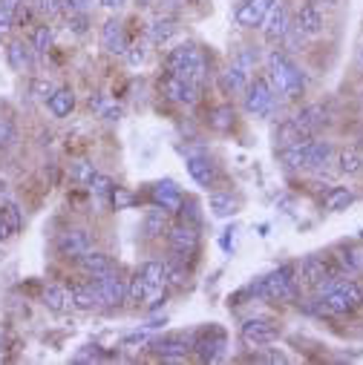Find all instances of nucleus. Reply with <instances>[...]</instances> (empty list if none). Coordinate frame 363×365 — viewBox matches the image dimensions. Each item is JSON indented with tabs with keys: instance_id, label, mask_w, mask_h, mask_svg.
Wrapping results in <instances>:
<instances>
[{
	"instance_id": "nucleus-39",
	"label": "nucleus",
	"mask_w": 363,
	"mask_h": 365,
	"mask_svg": "<svg viewBox=\"0 0 363 365\" xmlns=\"http://www.w3.org/2000/svg\"><path fill=\"white\" fill-rule=\"evenodd\" d=\"M211 127H214V130H219V133L231 130V127H234V110H231L228 104L217 107V110L211 113Z\"/></svg>"
},
{
	"instance_id": "nucleus-44",
	"label": "nucleus",
	"mask_w": 363,
	"mask_h": 365,
	"mask_svg": "<svg viewBox=\"0 0 363 365\" xmlns=\"http://www.w3.org/2000/svg\"><path fill=\"white\" fill-rule=\"evenodd\" d=\"M110 202L116 205V210H121V207H130V205H133V193H130V190H124V187H113V193H110Z\"/></svg>"
},
{
	"instance_id": "nucleus-29",
	"label": "nucleus",
	"mask_w": 363,
	"mask_h": 365,
	"mask_svg": "<svg viewBox=\"0 0 363 365\" xmlns=\"http://www.w3.org/2000/svg\"><path fill=\"white\" fill-rule=\"evenodd\" d=\"M44 305H46L49 311H55V314L69 311V308H72L69 291H66V288H61V285H49V288L44 291Z\"/></svg>"
},
{
	"instance_id": "nucleus-36",
	"label": "nucleus",
	"mask_w": 363,
	"mask_h": 365,
	"mask_svg": "<svg viewBox=\"0 0 363 365\" xmlns=\"http://www.w3.org/2000/svg\"><path fill=\"white\" fill-rule=\"evenodd\" d=\"M334 262V267H337V273L340 270H346V273H354L357 267H360V259H357V253L352 250V247H340V250H334V256H332Z\"/></svg>"
},
{
	"instance_id": "nucleus-33",
	"label": "nucleus",
	"mask_w": 363,
	"mask_h": 365,
	"mask_svg": "<svg viewBox=\"0 0 363 365\" xmlns=\"http://www.w3.org/2000/svg\"><path fill=\"white\" fill-rule=\"evenodd\" d=\"M337 170H340L343 175H357V173H363V155H360L357 150L346 147V150L337 155Z\"/></svg>"
},
{
	"instance_id": "nucleus-4",
	"label": "nucleus",
	"mask_w": 363,
	"mask_h": 365,
	"mask_svg": "<svg viewBox=\"0 0 363 365\" xmlns=\"http://www.w3.org/2000/svg\"><path fill=\"white\" fill-rule=\"evenodd\" d=\"M332 144L329 141H317V138H297L292 144H283L280 150V158L289 170H314V167H323L329 164L332 158Z\"/></svg>"
},
{
	"instance_id": "nucleus-2",
	"label": "nucleus",
	"mask_w": 363,
	"mask_h": 365,
	"mask_svg": "<svg viewBox=\"0 0 363 365\" xmlns=\"http://www.w3.org/2000/svg\"><path fill=\"white\" fill-rule=\"evenodd\" d=\"M317 294L320 297L314 299V311L326 314V317H343V314H352V311H357L363 305V288L354 279L332 282Z\"/></svg>"
},
{
	"instance_id": "nucleus-27",
	"label": "nucleus",
	"mask_w": 363,
	"mask_h": 365,
	"mask_svg": "<svg viewBox=\"0 0 363 365\" xmlns=\"http://www.w3.org/2000/svg\"><path fill=\"white\" fill-rule=\"evenodd\" d=\"M46 104H49V113L55 118H66L75 110V93L69 86H61V89H55V93L46 98Z\"/></svg>"
},
{
	"instance_id": "nucleus-15",
	"label": "nucleus",
	"mask_w": 363,
	"mask_h": 365,
	"mask_svg": "<svg viewBox=\"0 0 363 365\" xmlns=\"http://www.w3.org/2000/svg\"><path fill=\"white\" fill-rule=\"evenodd\" d=\"M86 250H93V233L84 230V227H72V230H64L58 236V253L66 256V259H78L84 256Z\"/></svg>"
},
{
	"instance_id": "nucleus-34",
	"label": "nucleus",
	"mask_w": 363,
	"mask_h": 365,
	"mask_svg": "<svg viewBox=\"0 0 363 365\" xmlns=\"http://www.w3.org/2000/svg\"><path fill=\"white\" fill-rule=\"evenodd\" d=\"M352 202H354V193H352L349 187H332V190L326 193V199H323L326 210H343V207H349Z\"/></svg>"
},
{
	"instance_id": "nucleus-7",
	"label": "nucleus",
	"mask_w": 363,
	"mask_h": 365,
	"mask_svg": "<svg viewBox=\"0 0 363 365\" xmlns=\"http://www.w3.org/2000/svg\"><path fill=\"white\" fill-rule=\"evenodd\" d=\"M326 121H329L326 107H323V104H309V107H303L300 113H294V115L283 124V130H280V141H283V144H292V141H297V138L314 135L317 130L326 127Z\"/></svg>"
},
{
	"instance_id": "nucleus-37",
	"label": "nucleus",
	"mask_w": 363,
	"mask_h": 365,
	"mask_svg": "<svg viewBox=\"0 0 363 365\" xmlns=\"http://www.w3.org/2000/svg\"><path fill=\"white\" fill-rule=\"evenodd\" d=\"M32 49H35V55H46L52 49V26H46V24L35 26V32H32Z\"/></svg>"
},
{
	"instance_id": "nucleus-21",
	"label": "nucleus",
	"mask_w": 363,
	"mask_h": 365,
	"mask_svg": "<svg viewBox=\"0 0 363 365\" xmlns=\"http://www.w3.org/2000/svg\"><path fill=\"white\" fill-rule=\"evenodd\" d=\"M78 264H81V270L86 273V277H104V273L116 270L113 259L107 253H101V250H86L84 256H78Z\"/></svg>"
},
{
	"instance_id": "nucleus-26",
	"label": "nucleus",
	"mask_w": 363,
	"mask_h": 365,
	"mask_svg": "<svg viewBox=\"0 0 363 365\" xmlns=\"http://www.w3.org/2000/svg\"><path fill=\"white\" fill-rule=\"evenodd\" d=\"M179 32V21L176 18H156L150 26H147V38L153 46H164L170 38H176Z\"/></svg>"
},
{
	"instance_id": "nucleus-46",
	"label": "nucleus",
	"mask_w": 363,
	"mask_h": 365,
	"mask_svg": "<svg viewBox=\"0 0 363 365\" xmlns=\"http://www.w3.org/2000/svg\"><path fill=\"white\" fill-rule=\"evenodd\" d=\"M35 93H38V98H49V96L55 93V89H52L46 81H38V83H35Z\"/></svg>"
},
{
	"instance_id": "nucleus-49",
	"label": "nucleus",
	"mask_w": 363,
	"mask_h": 365,
	"mask_svg": "<svg viewBox=\"0 0 363 365\" xmlns=\"http://www.w3.org/2000/svg\"><path fill=\"white\" fill-rule=\"evenodd\" d=\"M357 69L363 72V49H360V55H357Z\"/></svg>"
},
{
	"instance_id": "nucleus-42",
	"label": "nucleus",
	"mask_w": 363,
	"mask_h": 365,
	"mask_svg": "<svg viewBox=\"0 0 363 365\" xmlns=\"http://www.w3.org/2000/svg\"><path fill=\"white\" fill-rule=\"evenodd\" d=\"M96 173H99V170H96L93 164H89V161H75V164H72V178H75V181H81V185H89Z\"/></svg>"
},
{
	"instance_id": "nucleus-30",
	"label": "nucleus",
	"mask_w": 363,
	"mask_h": 365,
	"mask_svg": "<svg viewBox=\"0 0 363 365\" xmlns=\"http://www.w3.org/2000/svg\"><path fill=\"white\" fill-rule=\"evenodd\" d=\"M144 233H147V239H159L161 233H167V210L164 207H153L144 216Z\"/></svg>"
},
{
	"instance_id": "nucleus-40",
	"label": "nucleus",
	"mask_w": 363,
	"mask_h": 365,
	"mask_svg": "<svg viewBox=\"0 0 363 365\" xmlns=\"http://www.w3.org/2000/svg\"><path fill=\"white\" fill-rule=\"evenodd\" d=\"M113 187H116V185H113V178H110V175H104V173H96V175H93V181H89V190H93L96 196H101V199H104V196H110V193H113Z\"/></svg>"
},
{
	"instance_id": "nucleus-45",
	"label": "nucleus",
	"mask_w": 363,
	"mask_h": 365,
	"mask_svg": "<svg viewBox=\"0 0 363 365\" xmlns=\"http://www.w3.org/2000/svg\"><path fill=\"white\" fill-rule=\"evenodd\" d=\"M99 4H101L104 9H110V12H121V9L130 4V0H99Z\"/></svg>"
},
{
	"instance_id": "nucleus-16",
	"label": "nucleus",
	"mask_w": 363,
	"mask_h": 365,
	"mask_svg": "<svg viewBox=\"0 0 363 365\" xmlns=\"http://www.w3.org/2000/svg\"><path fill=\"white\" fill-rule=\"evenodd\" d=\"M167 242H170V250H173L179 259H185V256H194V253H197L199 233H197L194 225L182 222V225H176V227L167 230Z\"/></svg>"
},
{
	"instance_id": "nucleus-11",
	"label": "nucleus",
	"mask_w": 363,
	"mask_h": 365,
	"mask_svg": "<svg viewBox=\"0 0 363 365\" xmlns=\"http://www.w3.org/2000/svg\"><path fill=\"white\" fill-rule=\"evenodd\" d=\"M239 336H242V342L248 348H265V345H271L280 336V325L265 319V317H251V319L242 322Z\"/></svg>"
},
{
	"instance_id": "nucleus-13",
	"label": "nucleus",
	"mask_w": 363,
	"mask_h": 365,
	"mask_svg": "<svg viewBox=\"0 0 363 365\" xmlns=\"http://www.w3.org/2000/svg\"><path fill=\"white\" fill-rule=\"evenodd\" d=\"M274 4H277V0H242V4L237 6V12H234L237 26H242V29L262 26L265 15L271 12V6H274Z\"/></svg>"
},
{
	"instance_id": "nucleus-5",
	"label": "nucleus",
	"mask_w": 363,
	"mask_h": 365,
	"mask_svg": "<svg viewBox=\"0 0 363 365\" xmlns=\"http://www.w3.org/2000/svg\"><path fill=\"white\" fill-rule=\"evenodd\" d=\"M248 291H251L254 297H259V299L297 302V297H300V282H297V277H294V267H292V264H283V267H277L274 273H268V277L257 279Z\"/></svg>"
},
{
	"instance_id": "nucleus-38",
	"label": "nucleus",
	"mask_w": 363,
	"mask_h": 365,
	"mask_svg": "<svg viewBox=\"0 0 363 365\" xmlns=\"http://www.w3.org/2000/svg\"><path fill=\"white\" fill-rule=\"evenodd\" d=\"M164 273H167V282L170 285H185L188 282L185 259H179V256H176V262H164Z\"/></svg>"
},
{
	"instance_id": "nucleus-47",
	"label": "nucleus",
	"mask_w": 363,
	"mask_h": 365,
	"mask_svg": "<svg viewBox=\"0 0 363 365\" xmlns=\"http://www.w3.org/2000/svg\"><path fill=\"white\" fill-rule=\"evenodd\" d=\"M265 359H268V362H286V356H283L280 351H271V354H265Z\"/></svg>"
},
{
	"instance_id": "nucleus-35",
	"label": "nucleus",
	"mask_w": 363,
	"mask_h": 365,
	"mask_svg": "<svg viewBox=\"0 0 363 365\" xmlns=\"http://www.w3.org/2000/svg\"><path fill=\"white\" fill-rule=\"evenodd\" d=\"M150 297H156L153 294V288L139 277V273H136V277L130 279V285H127V302H133V305H139V302H147Z\"/></svg>"
},
{
	"instance_id": "nucleus-48",
	"label": "nucleus",
	"mask_w": 363,
	"mask_h": 365,
	"mask_svg": "<svg viewBox=\"0 0 363 365\" xmlns=\"http://www.w3.org/2000/svg\"><path fill=\"white\" fill-rule=\"evenodd\" d=\"M314 4H323V6H337V0H314Z\"/></svg>"
},
{
	"instance_id": "nucleus-20",
	"label": "nucleus",
	"mask_w": 363,
	"mask_h": 365,
	"mask_svg": "<svg viewBox=\"0 0 363 365\" xmlns=\"http://www.w3.org/2000/svg\"><path fill=\"white\" fill-rule=\"evenodd\" d=\"M188 173L199 187H214L217 185V164L208 155H188Z\"/></svg>"
},
{
	"instance_id": "nucleus-22",
	"label": "nucleus",
	"mask_w": 363,
	"mask_h": 365,
	"mask_svg": "<svg viewBox=\"0 0 363 365\" xmlns=\"http://www.w3.org/2000/svg\"><path fill=\"white\" fill-rule=\"evenodd\" d=\"M150 348H153V354H159L161 359H170V362L185 359V354L191 351L188 339H182V336H159Z\"/></svg>"
},
{
	"instance_id": "nucleus-14",
	"label": "nucleus",
	"mask_w": 363,
	"mask_h": 365,
	"mask_svg": "<svg viewBox=\"0 0 363 365\" xmlns=\"http://www.w3.org/2000/svg\"><path fill=\"white\" fill-rule=\"evenodd\" d=\"M225 348H228V336H225V331H219V328H208V331L194 342V351H197V356H199L202 362H217V359H222V356H225Z\"/></svg>"
},
{
	"instance_id": "nucleus-1",
	"label": "nucleus",
	"mask_w": 363,
	"mask_h": 365,
	"mask_svg": "<svg viewBox=\"0 0 363 365\" xmlns=\"http://www.w3.org/2000/svg\"><path fill=\"white\" fill-rule=\"evenodd\" d=\"M265 66H268V83H271V89H274L277 96H283V98H289V101H294V98H300L303 96V89H306V75H303V69L283 52V49H274L268 55V61H265Z\"/></svg>"
},
{
	"instance_id": "nucleus-17",
	"label": "nucleus",
	"mask_w": 363,
	"mask_h": 365,
	"mask_svg": "<svg viewBox=\"0 0 363 365\" xmlns=\"http://www.w3.org/2000/svg\"><path fill=\"white\" fill-rule=\"evenodd\" d=\"M289 29H292L289 9L277 0V4L271 6V12L265 15V21H262V35H265V41H271V43H280V41L289 35Z\"/></svg>"
},
{
	"instance_id": "nucleus-19",
	"label": "nucleus",
	"mask_w": 363,
	"mask_h": 365,
	"mask_svg": "<svg viewBox=\"0 0 363 365\" xmlns=\"http://www.w3.org/2000/svg\"><path fill=\"white\" fill-rule=\"evenodd\" d=\"M101 46H104L107 52H113V55H124V52H127L130 41H127V32H124V24H121V21L110 18V21L101 26Z\"/></svg>"
},
{
	"instance_id": "nucleus-50",
	"label": "nucleus",
	"mask_w": 363,
	"mask_h": 365,
	"mask_svg": "<svg viewBox=\"0 0 363 365\" xmlns=\"http://www.w3.org/2000/svg\"><path fill=\"white\" fill-rule=\"evenodd\" d=\"M161 4H167V6H179L182 0H161Z\"/></svg>"
},
{
	"instance_id": "nucleus-18",
	"label": "nucleus",
	"mask_w": 363,
	"mask_h": 365,
	"mask_svg": "<svg viewBox=\"0 0 363 365\" xmlns=\"http://www.w3.org/2000/svg\"><path fill=\"white\" fill-rule=\"evenodd\" d=\"M294 26L300 29L303 38H314V35L323 32V12H320V6L314 4V0H306V4H300L297 18H294Z\"/></svg>"
},
{
	"instance_id": "nucleus-23",
	"label": "nucleus",
	"mask_w": 363,
	"mask_h": 365,
	"mask_svg": "<svg viewBox=\"0 0 363 365\" xmlns=\"http://www.w3.org/2000/svg\"><path fill=\"white\" fill-rule=\"evenodd\" d=\"M150 196H153V205L164 207L167 213L179 210V205H182V193H179V187L173 185V181H156V185L150 187Z\"/></svg>"
},
{
	"instance_id": "nucleus-3",
	"label": "nucleus",
	"mask_w": 363,
	"mask_h": 365,
	"mask_svg": "<svg viewBox=\"0 0 363 365\" xmlns=\"http://www.w3.org/2000/svg\"><path fill=\"white\" fill-rule=\"evenodd\" d=\"M164 72H173L197 86L208 81V58L197 43H179L164 55Z\"/></svg>"
},
{
	"instance_id": "nucleus-9",
	"label": "nucleus",
	"mask_w": 363,
	"mask_h": 365,
	"mask_svg": "<svg viewBox=\"0 0 363 365\" xmlns=\"http://www.w3.org/2000/svg\"><path fill=\"white\" fill-rule=\"evenodd\" d=\"M340 277L337 267L332 264L329 256H306L300 262V285H306L309 291H323L326 285H332Z\"/></svg>"
},
{
	"instance_id": "nucleus-43",
	"label": "nucleus",
	"mask_w": 363,
	"mask_h": 365,
	"mask_svg": "<svg viewBox=\"0 0 363 365\" xmlns=\"http://www.w3.org/2000/svg\"><path fill=\"white\" fill-rule=\"evenodd\" d=\"M124 58H127L130 66H141L147 61V43H130L127 52H124Z\"/></svg>"
},
{
	"instance_id": "nucleus-24",
	"label": "nucleus",
	"mask_w": 363,
	"mask_h": 365,
	"mask_svg": "<svg viewBox=\"0 0 363 365\" xmlns=\"http://www.w3.org/2000/svg\"><path fill=\"white\" fill-rule=\"evenodd\" d=\"M6 58H9V66L15 72H26V69L35 66V49L24 41H12L9 49H6Z\"/></svg>"
},
{
	"instance_id": "nucleus-31",
	"label": "nucleus",
	"mask_w": 363,
	"mask_h": 365,
	"mask_svg": "<svg viewBox=\"0 0 363 365\" xmlns=\"http://www.w3.org/2000/svg\"><path fill=\"white\" fill-rule=\"evenodd\" d=\"M208 207H211V213L214 216H219V219H228V216H234L237 213V199L231 196V193H214L211 199H208Z\"/></svg>"
},
{
	"instance_id": "nucleus-25",
	"label": "nucleus",
	"mask_w": 363,
	"mask_h": 365,
	"mask_svg": "<svg viewBox=\"0 0 363 365\" xmlns=\"http://www.w3.org/2000/svg\"><path fill=\"white\" fill-rule=\"evenodd\" d=\"M139 277L153 288V294H159L164 285H167V273H164V262H159V259H150V262H141L139 264Z\"/></svg>"
},
{
	"instance_id": "nucleus-28",
	"label": "nucleus",
	"mask_w": 363,
	"mask_h": 365,
	"mask_svg": "<svg viewBox=\"0 0 363 365\" xmlns=\"http://www.w3.org/2000/svg\"><path fill=\"white\" fill-rule=\"evenodd\" d=\"M0 225H4L6 236H15V233L24 227V210H21L15 202L0 205Z\"/></svg>"
},
{
	"instance_id": "nucleus-10",
	"label": "nucleus",
	"mask_w": 363,
	"mask_h": 365,
	"mask_svg": "<svg viewBox=\"0 0 363 365\" xmlns=\"http://www.w3.org/2000/svg\"><path fill=\"white\" fill-rule=\"evenodd\" d=\"M159 89H161V96L173 104H182V107H191L199 101V93H202V86L185 81V78H179L173 72H161L159 78Z\"/></svg>"
},
{
	"instance_id": "nucleus-8",
	"label": "nucleus",
	"mask_w": 363,
	"mask_h": 365,
	"mask_svg": "<svg viewBox=\"0 0 363 365\" xmlns=\"http://www.w3.org/2000/svg\"><path fill=\"white\" fill-rule=\"evenodd\" d=\"M242 101H245V113L254 115V118H271V113H274V104H277V93L271 89L268 78L262 75H254L245 86L242 93Z\"/></svg>"
},
{
	"instance_id": "nucleus-12",
	"label": "nucleus",
	"mask_w": 363,
	"mask_h": 365,
	"mask_svg": "<svg viewBox=\"0 0 363 365\" xmlns=\"http://www.w3.org/2000/svg\"><path fill=\"white\" fill-rule=\"evenodd\" d=\"M89 288L96 291L101 305H121L127 299V282L119 277V273H104V277H93Z\"/></svg>"
},
{
	"instance_id": "nucleus-41",
	"label": "nucleus",
	"mask_w": 363,
	"mask_h": 365,
	"mask_svg": "<svg viewBox=\"0 0 363 365\" xmlns=\"http://www.w3.org/2000/svg\"><path fill=\"white\" fill-rule=\"evenodd\" d=\"M15 18H18V9L0 0V38H4V35H6V32L15 26Z\"/></svg>"
},
{
	"instance_id": "nucleus-32",
	"label": "nucleus",
	"mask_w": 363,
	"mask_h": 365,
	"mask_svg": "<svg viewBox=\"0 0 363 365\" xmlns=\"http://www.w3.org/2000/svg\"><path fill=\"white\" fill-rule=\"evenodd\" d=\"M69 299H72V308H78V311H93V308L101 305L99 297H96V291L89 288V285H84V288H72V291H69Z\"/></svg>"
},
{
	"instance_id": "nucleus-6",
	"label": "nucleus",
	"mask_w": 363,
	"mask_h": 365,
	"mask_svg": "<svg viewBox=\"0 0 363 365\" xmlns=\"http://www.w3.org/2000/svg\"><path fill=\"white\" fill-rule=\"evenodd\" d=\"M254 63H257V49L254 46H242L231 58L228 69L219 75V86H222L225 96H242L245 93L248 81L254 78Z\"/></svg>"
}]
</instances>
